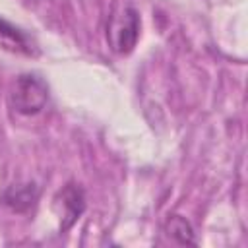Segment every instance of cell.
<instances>
[{"label": "cell", "instance_id": "obj_1", "mask_svg": "<svg viewBox=\"0 0 248 248\" xmlns=\"http://www.w3.org/2000/svg\"><path fill=\"white\" fill-rule=\"evenodd\" d=\"M48 101V87L43 78L35 74L19 76L10 91V105L16 112L23 116H33L45 108Z\"/></svg>", "mask_w": 248, "mask_h": 248}, {"label": "cell", "instance_id": "obj_2", "mask_svg": "<svg viewBox=\"0 0 248 248\" xmlns=\"http://www.w3.org/2000/svg\"><path fill=\"white\" fill-rule=\"evenodd\" d=\"M140 37V16L132 6H120L112 12L107 25L108 46L118 54L134 50Z\"/></svg>", "mask_w": 248, "mask_h": 248}, {"label": "cell", "instance_id": "obj_3", "mask_svg": "<svg viewBox=\"0 0 248 248\" xmlns=\"http://www.w3.org/2000/svg\"><path fill=\"white\" fill-rule=\"evenodd\" d=\"M56 205L60 207V229L66 231L70 229L78 219L79 215L83 213L85 209V196H83V190L76 184H68L56 198Z\"/></svg>", "mask_w": 248, "mask_h": 248}, {"label": "cell", "instance_id": "obj_4", "mask_svg": "<svg viewBox=\"0 0 248 248\" xmlns=\"http://www.w3.org/2000/svg\"><path fill=\"white\" fill-rule=\"evenodd\" d=\"M0 48L14 54H23V56L37 54V46L31 41V37L2 17H0Z\"/></svg>", "mask_w": 248, "mask_h": 248}, {"label": "cell", "instance_id": "obj_5", "mask_svg": "<svg viewBox=\"0 0 248 248\" xmlns=\"http://www.w3.org/2000/svg\"><path fill=\"white\" fill-rule=\"evenodd\" d=\"M39 200V188L35 182H17V184H12L4 190L2 194V202L17 211V213H23V211H29Z\"/></svg>", "mask_w": 248, "mask_h": 248}, {"label": "cell", "instance_id": "obj_6", "mask_svg": "<svg viewBox=\"0 0 248 248\" xmlns=\"http://www.w3.org/2000/svg\"><path fill=\"white\" fill-rule=\"evenodd\" d=\"M165 232L170 238H174L178 244H196L194 231H192L190 223L180 215H170L169 217V221L165 223Z\"/></svg>", "mask_w": 248, "mask_h": 248}]
</instances>
